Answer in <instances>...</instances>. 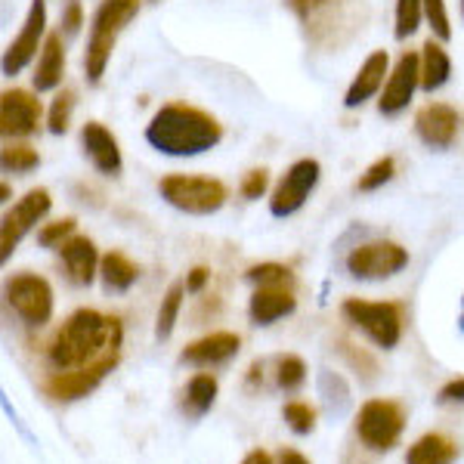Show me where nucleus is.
<instances>
[{
    "label": "nucleus",
    "instance_id": "f257e3e1",
    "mask_svg": "<svg viewBox=\"0 0 464 464\" xmlns=\"http://www.w3.org/2000/svg\"><path fill=\"white\" fill-rule=\"evenodd\" d=\"M121 341L124 328L118 316H106L100 310H74L47 343V359L53 372L96 369L109 375L121 359Z\"/></svg>",
    "mask_w": 464,
    "mask_h": 464
},
{
    "label": "nucleus",
    "instance_id": "f03ea898",
    "mask_svg": "<svg viewBox=\"0 0 464 464\" xmlns=\"http://www.w3.org/2000/svg\"><path fill=\"white\" fill-rule=\"evenodd\" d=\"M223 140V127L214 115L186 102H168L146 124V143L170 159L205 155Z\"/></svg>",
    "mask_w": 464,
    "mask_h": 464
},
{
    "label": "nucleus",
    "instance_id": "7ed1b4c3",
    "mask_svg": "<svg viewBox=\"0 0 464 464\" xmlns=\"http://www.w3.org/2000/svg\"><path fill=\"white\" fill-rule=\"evenodd\" d=\"M285 6L304 25V34L310 44L325 50H334L347 44L356 34L359 19L356 0H285Z\"/></svg>",
    "mask_w": 464,
    "mask_h": 464
},
{
    "label": "nucleus",
    "instance_id": "20e7f679",
    "mask_svg": "<svg viewBox=\"0 0 464 464\" xmlns=\"http://www.w3.org/2000/svg\"><path fill=\"white\" fill-rule=\"evenodd\" d=\"M140 13V0H102L90 19L87 50H84V72L90 84H100L102 74L109 69L111 50L118 37Z\"/></svg>",
    "mask_w": 464,
    "mask_h": 464
},
{
    "label": "nucleus",
    "instance_id": "39448f33",
    "mask_svg": "<svg viewBox=\"0 0 464 464\" xmlns=\"http://www.w3.org/2000/svg\"><path fill=\"white\" fill-rule=\"evenodd\" d=\"M159 192L170 208L192 217L217 214L229 198V189L220 179L201 174H168L159 179Z\"/></svg>",
    "mask_w": 464,
    "mask_h": 464
},
{
    "label": "nucleus",
    "instance_id": "423d86ee",
    "mask_svg": "<svg viewBox=\"0 0 464 464\" xmlns=\"http://www.w3.org/2000/svg\"><path fill=\"white\" fill-rule=\"evenodd\" d=\"M347 322H353L359 332H365L378 347L393 350L402 341V306L393 301H362V297H347L341 306Z\"/></svg>",
    "mask_w": 464,
    "mask_h": 464
},
{
    "label": "nucleus",
    "instance_id": "0eeeda50",
    "mask_svg": "<svg viewBox=\"0 0 464 464\" xmlns=\"http://www.w3.org/2000/svg\"><path fill=\"white\" fill-rule=\"evenodd\" d=\"M406 430V411L393 400H369L356 415V437L372 452H391Z\"/></svg>",
    "mask_w": 464,
    "mask_h": 464
},
{
    "label": "nucleus",
    "instance_id": "6e6552de",
    "mask_svg": "<svg viewBox=\"0 0 464 464\" xmlns=\"http://www.w3.org/2000/svg\"><path fill=\"white\" fill-rule=\"evenodd\" d=\"M409 266V251L391 238L362 242L347 254V273L362 282H384Z\"/></svg>",
    "mask_w": 464,
    "mask_h": 464
},
{
    "label": "nucleus",
    "instance_id": "1a4fd4ad",
    "mask_svg": "<svg viewBox=\"0 0 464 464\" xmlns=\"http://www.w3.org/2000/svg\"><path fill=\"white\" fill-rule=\"evenodd\" d=\"M6 304L25 325L41 328L53 319V285L37 273H16L13 279H6Z\"/></svg>",
    "mask_w": 464,
    "mask_h": 464
},
{
    "label": "nucleus",
    "instance_id": "9d476101",
    "mask_svg": "<svg viewBox=\"0 0 464 464\" xmlns=\"http://www.w3.org/2000/svg\"><path fill=\"white\" fill-rule=\"evenodd\" d=\"M50 208H53V198H50L47 189H28L25 196L4 214V223H0V257L10 260L22 238L50 214Z\"/></svg>",
    "mask_w": 464,
    "mask_h": 464
},
{
    "label": "nucleus",
    "instance_id": "9b49d317",
    "mask_svg": "<svg viewBox=\"0 0 464 464\" xmlns=\"http://www.w3.org/2000/svg\"><path fill=\"white\" fill-rule=\"evenodd\" d=\"M322 177V164L316 159H297L276 183L269 196V214L273 217H291L306 205Z\"/></svg>",
    "mask_w": 464,
    "mask_h": 464
},
{
    "label": "nucleus",
    "instance_id": "f8f14e48",
    "mask_svg": "<svg viewBox=\"0 0 464 464\" xmlns=\"http://www.w3.org/2000/svg\"><path fill=\"white\" fill-rule=\"evenodd\" d=\"M44 41H47V0H32V6H28L19 34L13 37V41L6 44V50H4V63H0V65H4L6 78L19 74L34 56H41Z\"/></svg>",
    "mask_w": 464,
    "mask_h": 464
},
{
    "label": "nucleus",
    "instance_id": "ddd939ff",
    "mask_svg": "<svg viewBox=\"0 0 464 464\" xmlns=\"http://www.w3.org/2000/svg\"><path fill=\"white\" fill-rule=\"evenodd\" d=\"M421 87V53L415 50H402L400 59L393 63L387 84L378 96V111L384 118H393L400 111L409 109V102L415 100V90Z\"/></svg>",
    "mask_w": 464,
    "mask_h": 464
},
{
    "label": "nucleus",
    "instance_id": "4468645a",
    "mask_svg": "<svg viewBox=\"0 0 464 464\" xmlns=\"http://www.w3.org/2000/svg\"><path fill=\"white\" fill-rule=\"evenodd\" d=\"M41 118H44V106L32 90L13 87L0 93V133L6 140L32 137V133H37V127H41Z\"/></svg>",
    "mask_w": 464,
    "mask_h": 464
},
{
    "label": "nucleus",
    "instance_id": "2eb2a0df",
    "mask_svg": "<svg viewBox=\"0 0 464 464\" xmlns=\"http://www.w3.org/2000/svg\"><path fill=\"white\" fill-rule=\"evenodd\" d=\"M461 118L449 102H428L415 111V133L424 146L430 149H449L459 140Z\"/></svg>",
    "mask_w": 464,
    "mask_h": 464
},
{
    "label": "nucleus",
    "instance_id": "dca6fc26",
    "mask_svg": "<svg viewBox=\"0 0 464 464\" xmlns=\"http://www.w3.org/2000/svg\"><path fill=\"white\" fill-rule=\"evenodd\" d=\"M387 74H391V53L387 50H375V53L365 56V63L359 65V72L350 81L347 93H343V106L359 109L369 100L381 96V90L387 84Z\"/></svg>",
    "mask_w": 464,
    "mask_h": 464
},
{
    "label": "nucleus",
    "instance_id": "f3484780",
    "mask_svg": "<svg viewBox=\"0 0 464 464\" xmlns=\"http://www.w3.org/2000/svg\"><path fill=\"white\" fill-rule=\"evenodd\" d=\"M81 149H84L90 164H93L102 177H118V174H121V168H124L121 146H118L115 133H111L106 124L87 121L84 127H81Z\"/></svg>",
    "mask_w": 464,
    "mask_h": 464
},
{
    "label": "nucleus",
    "instance_id": "a211bd4d",
    "mask_svg": "<svg viewBox=\"0 0 464 464\" xmlns=\"http://www.w3.org/2000/svg\"><path fill=\"white\" fill-rule=\"evenodd\" d=\"M238 350H242V338H238L236 332H211V334H205V338L192 341L189 347L179 353V359L189 365L208 369V365L229 362L232 356H238Z\"/></svg>",
    "mask_w": 464,
    "mask_h": 464
},
{
    "label": "nucleus",
    "instance_id": "6ab92c4d",
    "mask_svg": "<svg viewBox=\"0 0 464 464\" xmlns=\"http://www.w3.org/2000/svg\"><path fill=\"white\" fill-rule=\"evenodd\" d=\"M59 257H63V266L74 285H93V279L100 276L102 257L96 254V245L87 236H72L59 248Z\"/></svg>",
    "mask_w": 464,
    "mask_h": 464
},
{
    "label": "nucleus",
    "instance_id": "aec40b11",
    "mask_svg": "<svg viewBox=\"0 0 464 464\" xmlns=\"http://www.w3.org/2000/svg\"><path fill=\"white\" fill-rule=\"evenodd\" d=\"M295 291L288 285H257L248 304V316L254 325H273V322L285 319L288 313H295Z\"/></svg>",
    "mask_w": 464,
    "mask_h": 464
},
{
    "label": "nucleus",
    "instance_id": "412c9836",
    "mask_svg": "<svg viewBox=\"0 0 464 464\" xmlns=\"http://www.w3.org/2000/svg\"><path fill=\"white\" fill-rule=\"evenodd\" d=\"M102 372L96 369H72V372H50L44 378V393L50 400H59V402H72V400H81V396L93 393L96 387L102 384Z\"/></svg>",
    "mask_w": 464,
    "mask_h": 464
},
{
    "label": "nucleus",
    "instance_id": "4be33fe9",
    "mask_svg": "<svg viewBox=\"0 0 464 464\" xmlns=\"http://www.w3.org/2000/svg\"><path fill=\"white\" fill-rule=\"evenodd\" d=\"M65 78V44L63 34H47L41 47V56H37L34 74H32V84L37 93H50V90L63 87Z\"/></svg>",
    "mask_w": 464,
    "mask_h": 464
},
{
    "label": "nucleus",
    "instance_id": "5701e85b",
    "mask_svg": "<svg viewBox=\"0 0 464 464\" xmlns=\"http://www.w3.org/2000/svg\"><path fill=\"white\" fill-rule=\"evenodd\" d=\"M449 78H452V56L446 53L440 37H430L421 47V90L433 93V90L446 87Z\"/></svg>",
    "mask_w": 464,
    "mask_h": 464
},
{
    "label": "nucleus",
    "instance_id": "b1692460",
    "mask_svg": "<svg viewBox=\"0 0 464 464\" xmlns=\"http://www.w3.org/2000/svg\"><path fill=\"white\" fill-rule=\"evenodd\" d=\"M459 443L449 440L446 433H424L409 446L406 464H452L459 459Z\"/></svg>",
    "mask_w": 464,
    "mask_h": 464
},
{
    "label": "nucleus",
    "instance_id": "393cba45",
    "mask_svg": "<svg viewBox=\"0 0 464 464\" xmlns=\"http://www.w3.org/2000/svg\"><path fill=\"white\" fill-rule=\"evenodd\" d=\"M100 279L106 282L109 291H130L140 279V266L127 254L109 251L100 264Z\"/></svg>",
    "mask_w": 464,
    "mask_h": 464
},
{
    "label": "nucleus",
    "instance_id": "a878e982",
    "mask_svg": "<svg viewBox=\"0 0 464 464\" xmlns=\"http://www.w3.org/2000/svg\"><path fill=\"white\" fill-rule=\"evenodd\" d=\"M217 378L208 375V372H198V375L189 378V384H186L183 391V411L189 418H201L211 411V406L217 402Z\"/></svg>",
    "mask_w": 464,
    "mask_h": 464
},
{
    "label": "nucleus",
    "instance_id": "bb28decb",
    "mask_svg": "<svg viewBox=\"0 0 464 464\" xmlns=\"http://www.w3.org/2000/svg\"><path fill=\"white\" fill-rule=\"evenodd\" d=\"M183 297H186V282H174L161 297L159 316H155V338L168 341L174 334L177 322H179V310H183Z\"/></svg>",
    "mask_w": 464,
    "mask_h": 464
},
{
    "label": "nucleus",
    "instance_id": "cd10ccee",
    "mask_svg": "<svg viewBox=\"0 0 464 464\" xmlns=\"http://www.w3.org/2000/svg\"><path fill=\"white\" fill-rule=\"evenodd\" d=\"M0 164H4L6 174H32L41 164V155L28 143H6L4 152H0Z\"/></svg>",
    "mask_w": 464,
    "mask_h": 464
},
{
    "label": "nucleus",
    "instance_id": "c85d7f7f",
    "mask_svg": "<svg viewBox=\"0 0 464 464\" xmlns=\"http://www.w3.org/2000/svg\"><path fill=\"white\" fill-rule=\"evenodd\" d=\"M424 19V0H396V19H393V37L409 41L421 28Z\"/></svg>",
    "mask_w": 464,
    "mask_h": 464
},
{
    "label": "nucleus",
    "instance_id": "c756f323",
    "mask_svg": "<svg viewBox=\"0 0 464 464\" xmlns=\"http://www.w3.org/2000/svg\"><path fill=\"white\" fill-rule=\"evenodd\" d=\"M72 115H74V90H59L47 111V130L53 137H63L72 124Z\"/></svg>",
    "mask_w": 464,
    "mask_h": 464
},
{
    "label": "nucleus",
    "instance_id": "7c9ffc66",
    "mask_svg": "<svg viewBox=\"0 0 464 464\" xmlns=\"http://www.w3.org/2000/svg\"><path fill=\"white\" fill-rule=\"evenodd\" d=\"M319 391H322V400H325L328 411H334V415H341V411L350 406V387L343 384V378L334 375V372H322Z\"/></svg>",
    "mask_w": 464,
    "mask_h": 464
},
{
    "label": "nucleus",
    "instance_id": "2f4dec72",
    "mask_svg": "<svg viewBox=\"0 0 464 464\" xmlns=\"http://www.w3.org/2000/svg\"><path fill=\"white\" fill-rule=\"evenodd\" d=\"M304 381H306V365L301 356L285 353L276 359V384H279L282 391H301Z\"/></svg>",
    "mask_w": 464,
    "mask_h": 464
},
{
    "label": "nucleus",
    "instance_id": "473e14b6",
    "mask_svg": "<svg viewBox=\"0 0 464 464\" xmlns=\"http://www.w3.org/2000/svg\"><path fill=\"white\" fill-rule=\"evenodd\" d=\"M74 229H78V220H74V217H63V220L44 223V227L37 229V242H41L44 248L59 251L74 236Z\"/></svg>",
    "mask_w": 464,
    "mask_h": 464
},
{
    "label": "nucleus",
    "instance_id": "72a5a7b5",
    "mask_svg": "<svg viewBox=\"0 0 464 464\" xmlns=\"http://www.w3.org/2000/svg\"><path fill=\"white\" fill-rule=\"evenodd\" d=\"M393 174H396V161L391 159V155H384V159H378L375 164L365 168V174L356 179V189L359 192H375L384 183H391Z\"/></svg>",
    "mask_w": 464,
    "mask_h": 464
},
{
    "label": "nucleus",
    "instance_id": "f704fd0d",
    "mask_svg": "<svg viewBox=\"0 0 464 464\" xmlns=\"http://www.w3.org/2000/svg\"><path fill=\"white\" fill-rule=\"evenodd\" d=\"M282 418H285V424L297 437H306V433L316 430V409H313L310 402H288V406L282 409Z\"/></svg>",
    "mask_w": 464,
    "mask_h": 464
},
{
    "label": "nucleus",
    "instance_id": "c9c22d12",
    "mask_svg": "<svg viewBox=\"0 0 464 464\" xmlns=\"http://www.w3.org/2000/svg\"><path fill=\"white\" fill-rule=\"evenodd\" d=\"M424 19H428L433 37L440 41H452V19H449V6L446 0H424Z\"/></svg>",
    "mask_w": 464,
    "mask_h": 464
},
{
    "label": "nucleus",
    "instance_id": "e433bc0d",
    "mask_svg": "<svg viewBox=\"0 0 464 464\" xmlns=\"http://www.w3.org/2000/svg\"><path fill=\"white\" fill-rule=\"evenodd\" d=\"M254 285H291V269L282 264H257L248 269Z\"/></svg>",
    "mask_w": 464,
    "mask_h": 464
},
{
    "label": "nucleus",
    "instance_id": "4c0bfd02",
    "mask_svg": "<svg viewBox=\"0 0 464 464\" xmlns=\"http://www.w3.org/2000/svg\"><path fill=\"white\" fill-rule=\"evenodd\" d=\"M269 189V170L266 168H254L245 174L242 179V196L254 201V198H264V192Z\"/></svg>",
    "mask_w": 464,
    "mask_h": 464
},
{
    "label": "nucleus",
    "instance_id": "58836bf2",
    "mask_svg": "<svg viewBox=\"0 0 464 464\" xmlns=\"http://www.w3.org/2000/svg\"><path fill=\"white\" fill-rule=\"evenodd\" d=\"M63 32H65V37H74L81 32V25H84V10H81V0H69L65 4V10H63ZM59 32V34H63Z\"/></svg>",
    "mask_w": 464,
    "mask_h": 464
},
{
    "label": "nucleus",
    "instance_id": "ea45409f",
    "mask_svg": "<svg viewBox=\"0 0 464 464\" xmlns=\"http://www.w3.org/2000/svg\"><path fill=\"white\" fill-rule=\"evenodd\" d=\"M208 282H211V269L208 266H196L186 273V291H189V295H201Z\"/></svg>",
    "mask_w": 464,
    "mask_h": 464
},
{
    "label": "nucleus",
    "instance_id": "a19ab883",
    "mask_svg": "<svg viewBox=\"0 0 464 464\" xmlns=\"http://www.w3.org/2000/svg\"><path fill=\"white\" fill-rule=\"evenodd\" d=\"M440 400L443 402H464V378H455L440 391Z\"/></svg>",
    "mask_w": 464,
    "mask_h": 464
},
{
    "label": "nucleus",
    "instance_id": "79ce46f5",
    "mask_svg": "<svg viewBox=\"0 0 464 464\" xmlns=\"http://www.w3.org/2000/svg\"><path fill=\"white\" fill-rule=\"evenodd\" d=\"M279 464H310V459H306V455L297 452V449H282Z\"/></svg>",
    "mask_w": 464,
    "mask_h": 464
},
{
    "label": "nucleus",
    "instance_id": "37998d69",
    "mask_svg": "<svg viewBox=\"0 0 464 464\" xmlns=\"http://www.w3.org/2000/svg\"><path fill=\"white\" fill-rule=\"evenodd\" d=\"M242 464H273V459H269V452H264V449H254V452L245 455Z\"/></svg>",
    "mask_w": 464,
    "mask_h": 464
},
{
    "label": "nucleus",
    "instance_id": "c03bdc74",
    "mask_svg": "<svg viewBox=\"0 0 464 464\" xmlns=\"http://www.w3.org/2000/svg\"><path fill=\"white\" fill-rule=\"evenodd\" d=\"M461 16H464V0H461Z\"/></svg>",
    "mask_w": 464,
    "mask_h": 464
}]
</instances>
